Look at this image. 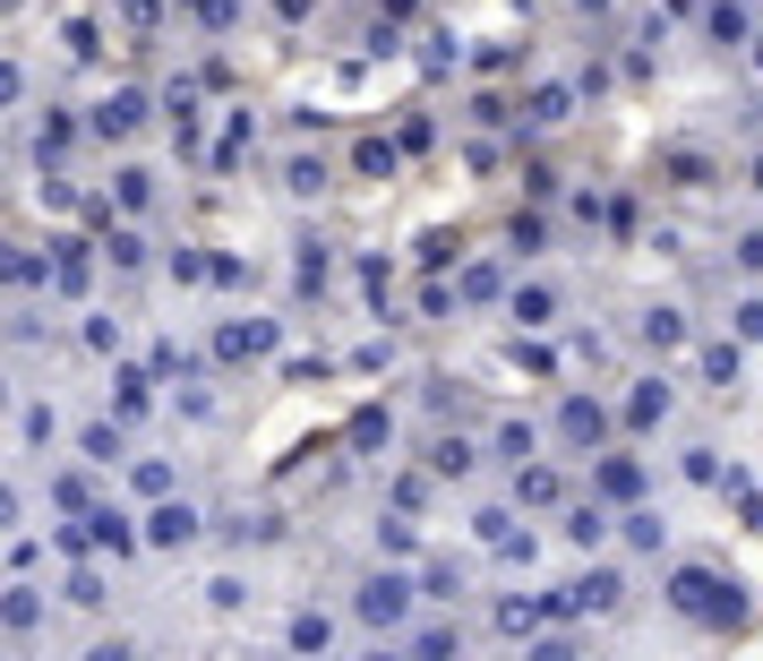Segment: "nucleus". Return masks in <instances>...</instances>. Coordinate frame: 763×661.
Instances as JSON below:
<instances>
[{
    "label": "nucleus",
    "mask_w": 763,
    "mask_h": 661,
    "mask_svg": "<svg viewBox=\"0 0 763 661\" xmlns=\"http://www.w3.org/2000/svg\"><path fill=\"white\" fill-rule=\"evenodd\" d=\"M669 601H678V610H695V619H737V601L721 593V576H703V567H686V576L669 584Z\"/></svg>",
    "instance_id": "f257e3e1"
},
{
    "label": "nucleus",
    "mask_w": 763,
    "mask_h": 661,
    "mask_svg": "<svg viewBox=\"0 0 763 661\" xmlns=\"http://www.w3.org/2000/svg\"><path fill=\"white\" fill-rule=\"evenodd\" d=\"M404 610H413V584H404V576H369V584H360V619H386V628H395Z\"/></svg>",
    "instance_id": "f03ea898"
},
{
    "label": "nucleus",
    "mask_w": 763,
    "mask_h": 661,
    "mask_svg": "<svg viewBox=\"0 0 763 661\" xmlns=\"http://www.w3.org/2000/svg\"><path fill=\"white\" fill-rule=\"evenodd\" d=\"M146 541H155V550H190V541H197V507H155Z\"/></svg>",
    "instance_id": "7ed1b4c3"
},
{
    "label": "nucleus",
    "mask_w": 763,
    "mask_h": 661,
    "mask_svg": "<svg viewBox=\"0 0 763 661\" xmlns=\"http://www.w3.org/2000/svg\"><path fill=\"white\" fill-rule=\"evenodd\" d=\"M138 121H146V95H138V87H121V95L95 112V130H103V138H129Z\"/></svg>",
    "instance_id": "20e7f679"
},
{
    "label": "nucleus",
    "mask_w": 763,
    "mask_h": 661,
    "mask_svg": "<svg viewBox=\"0 0 763 661\" xmlns=\"http://www.w3.org/2000/svg\"><path fill=\"white\" fill-rule=\"evenodd\" d=\"M0 628H9V635H34V628H43V601H34L27 584H9V593H0Z\"/></svg>",
    "instance_id": "39448f33"
},
{
    "label": "nucleus",
    "mask_w": 763,
    "mask_h": 661,
    "mask_svg": "<svg viewBox=\"0 0 763 661\" xmlns=\"http://www.w3.org/2000/svg\"><path fill=\"white\" fill-rule=\"evenodd\" d=\"M0 284H43V258H27L18 241H0Z\"/></svg>",
    "instance_id": "423d86ee"
},
{
    "label": "nucleus",
    "mask_w": 763,
    "mask_h": 661,
    "mask_svg": "<svg viewBox=\"0 0 763 661\" xmlns=\"http://www.w3.org/2000/svg\"><path fill=\"white\" fill-rule=\"evenodd\" d=\"M618 593H627L618 576H583V584H574V610H618Z\"/></svg>",
    "instance_id": "0eeeda50"
},
{
    "label": "nucleus",
    "mask_w": 763,
    "mask_h": 661,
    "mask_svg": "<svg viewBox=\"0 0 763 661\" xmlns=\"http://www.w3.org/2000/svg\"><path fill=\"white\" fill-rule=\"evenodd\" d=\"M69 138H78V121H61V112L34 121V155H69Z\"/></svg>",
    "instance_id": "6e6552de"
},
{
    "label": "nucleus",
    "mask_w": 763,
    "mask_h": 661,
    "mask_svg": "<svg viewBox=\"0 0 763 661\" xmlns=\"http://www.w3.org/2000/svg\"><path fill=\"white\" fill-rule=\"evenodd\" d=\"M284 190H301V199H309V190H326V164H318V155H292Z\"/></svg>",
    "instance_id": "1a4fd4ad"
},
{
    "label": "nucleus",
    "mask_w": 763,
    "mask_h": 661,
    "mask_svg": "<svg viewBox=\"0 0 763 661\" xmlns=\"http://www.w3.org/2000/svg\"><path fill=\"white\" fill-rule=\"evenodd\" d=\"M549 309H558V301H549V293H541V284H532V293H515V318H523V327H541Z\"/></svg>",
    "instance_id": "9d476101"
},
{
    "label": "nucleus",
    "mask_w": 763,
    "mask_h": 661,
    "mask_svg": "<svg viewBox=\"0 0 763 661\" xmlns=\"http://www.w3.org/2000/svg\"><path fill=\"white\" fill-rule=\"evenodd\" d=\"M69 601H78V610H95V601H103V576H95V567H78V576H69Z\"/></svg>",
    "instance_id": "9b49d317"
},
{
    "label": "nucleus",
    "mask_w": 763,
    "mask_h": 661,
    "mask_svg": "<svg viewBox=\"0 0 763 661\" xmlns=\"http://www.w3.org/2000/svg\"><path fill=\"white\" fill-rule=\"evenodd\" d=\"M155 18H163L155 0H121V27H129V34H155Z\"/></svg>",
    "instance_id": "f8f14e48"
},
{
    "label": "nucleus",
    "mask_w": 763,
    "mask_h": 661,
    "mask_svg": "<svg viewBox=\"0 0 763 661\" xmlns=\"http://www.w3.org/2000/svg\"><path fill=\"white\" fill-rule=\"evenodd\" d=\"M532 121H567V87H532Z\"/></svg>",
    "instance_id": "ddd939ff"
},
{
    "label": "nucleus",
    "mask_w": 763,
    "mask_h": 661,
    "mask_svg": "<svg viewBox=\"0 0 763 661\" xmlns=\"http://www.w3.org/2000/svg\"><path fill=\"white\" fill-rule=\"evenodd\" d=\"M103 250H112V266H146V241H138V232H112Z\"/></svg>",
    "instance_id": "4468645a"
},
{
    "label": "nucleus",
    "mask_w": 763,
    "mask_h": 661,
    "mask_svg": "<svg viewBox=\"0 0 763 661\" xmlns=\"http://www.w3.org/2000/svg\"><path fill=\"white\" fill-rule=\"evenodd\" d=\"M643 335H652L661 353H669V344H686V327H678V309H652V327H643Z\"/></svg>",
    "instance_id": "2eb2a0df"
},
{
    "label": "nucleus",
    "mask_w": 763,
    "mask_h": 661,
    "mask_svg": "<svg viewBox=\"0 0 763 661\" xmlns=\"http://www.w3.org/2000/svg\"><path fill=\"white\" fill-rule=\"evenodd\" d=\"M78 447H87V464H112V456H121V430H87Z\"/></svg>",
    "instance_id": "dca6fc26"
},
{
    "label": "nucleus",
    "mask_w": 763,
    "mask_h": 661,
    "mask_svg": "<svg viewBox=\"0 0 763 661\" xmlns=\"http://www.w3.org/2000/svg\"><path fill=\"white\" fill-rule=\"evenodd\" d=\"M567 430L574 438H601V404H567Z\"/></svg>",
    "instance_id": "f3484780"
},
{
    "label": "nucleus",
    "mask_w": 763,
    "mask_h": 661,
    "mask_svg": "<svg viewBox=\"0 0 763 661\" xmlns=\"http://www.w3.org/2000/svg\"><path fill=\"white\" fill-rule=\"evenodd\" d=\"M155 199V172H121V206H146Z\"/></svg>",
    "instance_id": "a211bd4d"
},
{
    "label": "nucleus",
    "mask_w": 763,
    "mask_h": 661,
    "mask_svg": "<svg viewBox=\"0 0 763 661\" xmlns=\"http://www.w3.org/2000/svg\"><path fill=\"white\" fill-rule=\"evenodd\" d=\"M532 619H541L532 601H507V610H498V628H507V635H532Z\"/></svg>",
    "instance_id": "6ab92c4d"
},
{
    "label": "nucleus",
    "mask_w": 763,
    "mask_h": 661,
    "mask_svg": "<svg viewBox=\"0 0 763 661\" xmlns=\"http://www.w3.org/2000/svg\"><path fill=\"white\" fill-rule=\"evenodd\" d=\"M712 34L721 43H746V9H712Z\"/></svg>",
    "instance_id": "aec40b11"
},
{
    "label": "nucleus",
    "mask_w": 763,
    "mask_h": 661,
    "mask_svg": "<svg viewBox=\"0 0 763 661\" xmlns=\"http://www.w3.org/2000/svg\"><path fill=\"white\" fill-rule=\"evenodd\" d=\"M438 472H472V447L464 438H438Z\"/></svg>",
    "instance_id": "412c9836"
},
{
    "label": "nucleus",
    "mask_w": 763,
    "mask_h": 661,
    "mask_svg": "<svg viewBox=\"0 0 763 661\" xmlns=\"http://www.w3.org/2000/svg\"><path fill=\"white\" fill-rule=\"evenodd\" d=\"M661 413H669V387H661V378H652V387H643V396H635V421H661Z\"/></svg>",
    "instance_id": "4be33fe9"
},
{
    "label": "nucleus",
    "mask_w": 763,
    "mask_h": 661,
    "mask_svg": "<svg viewBox=\"0 0 763 661\" xmlns=\"http://www.w3.org/2000/svg\"><path fill=\"white\" fill-rule=\"evenodd\" d=\"M0 103H18V69L0 61Z\"/></svg>",
    "instance_id": "5701e85b"
},
{
    "label": "nucleus",
    "mask_w": 763,
    "mask_h": 661,
    "mask_svg": "<svg viewBox=\"0 0 763 661\" xmlns=\"http://www.w3.org/2000/svg\"><path fill=\"white\" fill-rule=\"evenodd\" d=\"M18 525V490H0V532Z\"/></svg>",
    "instance_id": "b1692460"
},
{
    "label": "nucleus",
    "mask_w": 763,
    "mask_h": 661,
    "mask_svg": "<svg viewBox=\"0 0 763 661\" xmlns=\"http://www.w3.org/2000/svg\"><path fill=\"white\" fill-rule=\"evenodd\" d=\"M755 69H763V34H755Z\"/></svg>",
    "instance_id": "393cba45"
},
{
    "label": "nucleus",
    "mask_w": 763,
    "mask_h": 661,
    "mask_svg": "<svg viewBox=\"0 0 763 661\" xmlns=\"http://www.w3.org/2000/svg\"><path fill=\"white\" fill-rule=\"evenodd\" d=\"M0 404H9V378H0Z\"/></svg>",
    "instance_id": "a878e982"
}]
</instances>
